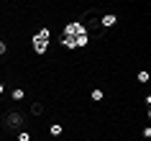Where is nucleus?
Masks as SVG:
<instances>
[{"label":"nucleus","mask_w":151,"mask_h":141,"mask_svg":"<svg viewBox=\"0 0 151 141\" xmlns=\"http://www.w3.org/2000/svg\"><path fill=\"white\" fill-rule=\"evenodd\" d=\"M82 31H85V23H82V21H72V23L64 26V36H67V39H77Z\"/></svg>","instance_id":"3"},{"label":"nucleus","mask_w":151,"mask_h":141,"mask_svg":"<svg viewBox=\"0 0 151 141\" xmlns=\"http://www.w3.org/2000/svg\"><path fill=\"white\" fill-rule=\"evenodd\" d=\"M3 90H5V85H3V82H0V95H3Z\"/></svg>","instance_id":"14"},{"label":"nucleus","mask_w":151,"mask_h":141,"mask_svg":"<svg viewBox=\"0 0 151 141\" xmlns=\"http://www.w3.org/2000/svg\"><path fill=\"white\" fill-rule=\"evenodd\" d=\"M31 41H33V51H36V54H46V49H49V28H41Z\"/></svg>","instance_id":"2"},{"label":"nucleus","mask_w":151,"mask_h":141,"mask_svg":"<svg viewBox=\"0 0 151 141\" xmlns=\"http://www.w3.org/2000/svg\"><path fill=\"white\" fill-rule=\"evenodd\" d=\"M138 82L146 85V82H149V72H138Z\"/></svg>","instance_id":"11"},{"label":"nucleus","mask_w":151,"mask_h":141,"mask_svg":"<svg viewBox=\"0 0 151 141\" xmlns=\"http://www.w3.org/2000/svg\"><path fill=\"white\" fill-rule=\"evenodd\" d=\"M115 21H118V16H113V13H108V16H103L100 18V28H108V26H115Z\"/></svg>","instance_id":"4"},{"label":"nucleus","mask_w":151,"mask_h":141,"mask_svg":"<svg viewBox=\"0 0 151 141\" xmlns=\"http://www.w3.org/2000/svg\"><path fill=\"white\" fill-rule=\"evenodd\" d=\"M5 51H8V46H5V41H3V39H0V56H3V54H5Z\"/></svg>","instance_id":"13"},{"label":"nucleus","mask_w":151,"mask_h":141,"mask_svg":"<svg viewBox=\"0 0 151 141\" xmlns=\"http://www.w3.org/2000/svg\"><path fill=\"white\" fill-rule=\"evenodd\" d=\"M26 95H23V90H21V87H16V90H13V100H23Z\"/></svg>","instance_id":"8"},{"label":"nucleus","mask_w":151,"mask_h":141,"mask_svg":"<svg viewBox=\"0 0 151 141\" xmlns=\"http://www.w3.org/2000/svg\"><path fill=\"white\" fill-rule=\"evenodd\" d=\"M3 128L10 133H18V131H26V116L21 110H8L3 116Z\"/></svg>","instance_id":"1"},{"label":"nucleus","mask_w":151,"mask_h":141,"mask_svg":"<svg viewBox=\"0 0 151 141\" xmlns=\"http://www.w3.org/2000/svg\"><path fill=\"white\" fill-rule=\"evenodd\" d=\"M92 100H103V90H92Z\"/></svg>","instance_id":"12"},{"label":"nucleus","mask_w":151,"mask_h":141,"mask_svg":"<svg viewBox=\"0 0 151 141\" xmlns=\"http://www.w3.org/2000/svg\"><path fill=\"white\" fill-rule=\"evenodd\" d=\"M62 46H67V49H77V46H74V39H67V36H62Z\"/></svg>","instance_id":"7"},{"label":"nucleus","mask_w":151,"mask_h":141,"mask_svg":"<svg viewBox=\"0 0 151 141\" xmlns=\"http://www.w3.org/2000/svg\"><path fill=\"white\" fill-rule=\"evenodd\" d=\"M31 113H33V116H41V113H44V105H41V103H33V105H31Z\"/></svg>","instance_id":"6"},{"label":"nucleus","mask_w":151,"mask_h":141,"mask_svg":"<svg viewBox=\"0 0 151 141\" xmlns=\"http://www.w3.org/2000/svg\"><path fill=\"white\" fill-rule=\"evenodd\" d=\"M49 131H51V136H59V133H62V123H54Z\"/></svg>","instance_id":"9"},{"label":"nucleus","mask_w":151,"mask_h":141,"mask_svg":"<svg viewBox=\"0 0 151 141\" xmlns=\"http://www.w3.org/2000/svg\"><path fill=\"white\" fill-rule=\"evenodd\" d=\"M87 41H90V39H87V31H82L80 36L74 39V46H87Z\"/></svg>","instance_id":"5"},{"label":"nucleus","mask_w":151,"mask_h":141,"mask_svg":"<svg viewBox=\"0 0 151 141\" xmlns=\"http://www.w3.org/2000/svg\"><path fill=\"white\" fill-rule=\"evenodd\" d=\"M18 141H31V133L28 131H18Z\"/></svg>","instance_id":"10"}]
</instances>
